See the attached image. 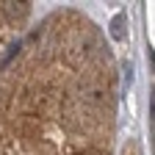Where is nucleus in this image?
Instances as JSON below:
<instances>
[{"mask_svg": "<svg viewBox=\"0 0 155 155\" xmlns=\"http://www.w3.org/2000/svg\"><path fill=\"white\" fill-rule=\"evenodd\" d=\"M114 58L86 17H50L0 72V155H108Z\"/></svg>", "mask_w": 155, "mask_h": 155, "instance_id": "nucleus-1", "label": "nucleus"}, {"mask_svg": "<svg viewBox=\"0 0 155 155\" xmlns=\"http://www.w3.org/2000/svg\"><path fill=\"white\" fill-rule=\"evenodd\" d=\"M17 28V22H11V19L6 17L3 11V3H0V53H3V47L11 42V31Z\"/></svg>", "mask_w": 155, "mask_h": 155, "instance_id": "nucleus-2", "label": "nucleus"}, {"mask_svg": "<svg viewBox=\"0 0 155 155\" xmlns=\"http://www.w3.org/2000/svg\"><path fill=\"white\" fill-rule=\"evenodd\" d=\"M125 25H127L125 14H116V17L111 19V36L116 39V42H122V39H125Z\"/></svg>", "mask_w": 155, "mask_h": 155, "instance_id": "nucleus-3", "label": "nucleus"}]
</instances>
